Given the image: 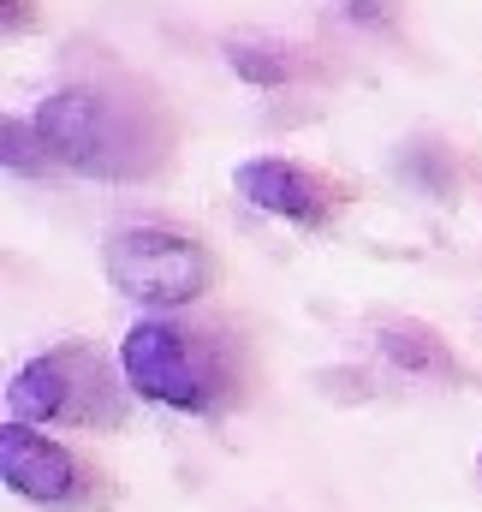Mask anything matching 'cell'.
Wrapping results in <instances>:
<instances>
[{
	"label": "cell",
	"mask_w": 482,
	"mask_h": 512,
	"mask_svg": "<svg viewBox=\"0 0 482 512\" xmlns=\"http://www.w3.org/2000/svg\"><path fill=\"white\" fill-rule=\"evenodd\" d=\"M233 191L250 209H262V215H274L286 227H304V233H322L340 215V203H346V191L328 173H316V167H304L292 155H250V161H239L233 167Z\"/></svg>",
	"instance_id": "cell-6"
},
{
	"label": "cell",
	"mask_w": 482,
	"mask_h": 512,
	"mask_svg": "<svg viewBox=\"0 0 482 512\" xmlns=\"http://www.w3.org/2000/svg\"><path fill=\"white\" fill-rule=\"evenodd\" d=\"M375 346H381V358H387L393 370H405V376H435V382H453V376H459L447 340L429 334V328H381Z\"/></svg>",
	"instance_id": "cell-7"
},
{
	"label": "cell",
	"mask_w": 482,
	"mask_h": 512,
	"mask_svg": "<svg viewBox=\"0 0 482 512\" xmlns=\"http://www.w3.org/2000/svg\"><path fill=\"white\" fill-rule=\"evenodd\" d=\"M0 477L30 507H84L96 489V471L66 441H54L36 423H18V417L0 423Z\"/></svg>",
	"instance_id": "cell-5"
},
{
	"label": "cell",
	"mask_w": 482,
	"mask_h": 512,
	"mask_svg": "<svg viewBox=\"0 0 482 512\" xmlns=\"http://www.w3.org/2000/svg\"><path fill=\"white\" fill-rule=\"evenodd\" d=\"M477 471H482V459H477Z\"/></svg>",
	"instance_id": "cell-12"
},
{
	"label": "cell",
	"mask_w": 482,
	"mask_h": 512,
	"mask_svg": "<svg viewBox=\"0 0 482 512\" xmlns=\"http://www.w3.org/2000/svg\"><path fill=\"white\" fill-rule=\"evenodd\" d=\"M6 167L12 173H54L48 155H42V137L30 126V114L24 120H6Z\"/></svg>",
	"instance_id": "cell-9"
},
{
	"label": "cell",
	"mask_w": 482,
	"mask_h": 512,
	"mask_svg": "<svg viewBox=\"0 0 482 512\" xmlns=\"http://www.w3.org/2000/svg\"><path fill=\"white\" fill-rule=\"evenodd\" d=\"M6 6V36H24L30 30V0H0Z\"/></svg>",
	"instance_id": "cell-11"
},
{
	"label": "cell",
	"mask_w": 482,
	"mask_h": 512,
	"mask_svg": "<svg viewBox=\"0 0 482 512\" xmlns=\"http://www.w3.org/2000/svg\"><path fill=\"white\" fill-rule=\"evenodd\" d=\"M30 126L54 173L96 185L149 179L173 155V120L143 84H66L30 108Z\"/></svg>",
	"instance_id": "cell-1"
},
{
	"label": "cell",
	"mask_w": 482,
	"mask_h": 512,
	"mask_svg": "<svg viewBox=\"0 0 482 512\" xmlns=\"http://www.w3.org/2000/svg\"><path fill=\"white\" fill-rule=\"evenodd\" d=\"M102 274L137 310H185L221 280L215 251L179 227H120L102 245Z\"/></svg>",
	"instance_id": "cell-4"
},
{
	"label": "cell",
	"mask_w": 482,
	"mask_h": 512,
	"mask_svg": "<svg viewBox=\"0 0 482 512\" xmlns=\"http://www.w3.org/2000/svg\"><path fill=\"white\" fill-rule=\"evenodd\" d=\"M120 376L143 405L179 417H221L239 399V370L227 340L173 316H143L125 328Z\"/></svg>",
	"instance_id": "cell-2"
},
{
	"label": "cell",
	"mask_w": 482,
	"mask_h": 512,
	"mask_svg": "<svg viewBox=\"0 0 482 512\" xmlns=\"http://www.w3.org/2000/svg\"><path fill=\"white\" fill-rule=\"evenodd\" d=\"M227 66L239 72L250 90H274L292 78V60L280 48H262V42H227Z\"/></svg>",
	"instance_id": "cell-8"
},
{
	"label": "cell",
	"mask_w": 482,
	"mask_h": 512,
	"mask_svg": "<svg viewBox=\"0 0 482 512\" xmlns=\"http://www.w3.org/2000/svg\"><path fill=\"white\" fill-rule=\"evenodd\" d=\"M125 393V376L90 340H60L6 382V417L36 429H120Z\"/></svg>",
	"instance_id": "cell-3"
},
{
	"label": "cell",
	"mask_w": 482,
	"mask_h": 512,
	"mask_svg": "<svg viewBox=\"0 0 482 512\" xmlns=\"http://www.w3.org/2000/svg\"><path fill=\"white\" fill-rule=\"evenodd\" d=\"M346 18L363 24V30H369V24H387V0H346Z\"/></svg>",
	"instance_id": "cell-10"
}]
</instances>
